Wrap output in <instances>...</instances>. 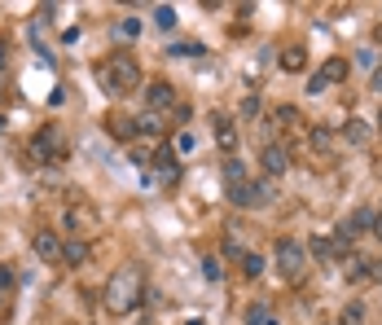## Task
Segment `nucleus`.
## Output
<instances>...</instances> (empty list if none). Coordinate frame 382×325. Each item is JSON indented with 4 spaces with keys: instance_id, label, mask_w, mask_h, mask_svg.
<instances>
[{
    "instance_id": "nucleus-29",
    "label": "nucleus",
    "mask_w": 382,
    "mask_h": 325,
    "mask_svg": "<svg viewBox=\"0 0 382 325\" xmlns=\"http://www.w3.org/2000/svg\"><path fill=\"white\" fill-rule=\"evenodd\" d=\"M325 88H329V84H325L321 75H312V79H308V92H325Z\"/></svg>"
},
{
    "instance_id": "nucleus-2",
    "label": "nucleus",
    "mask_w": 382,
    "mask_h": 325,
    "mask_svg": "<svg viewBox=\"0 0 382 325\" xmlns=\"http://www.w3.org/2000/svg\"><path fill=\"white\" fill-rule=\"evenodd\" d=\"M97 79H102L106 92L123 97L132 88H141V67H137V57H132V53H110L102 67H97Z\"/></svg>"
},
{
    "instance_id": "nucleus-17",
    "label": "nucleus",
    "mask_w": 382,
    "mask_h": 325,
    "mask_svg": "<svg viewBox=\"0 0 382 325\" xmlns=\"http://www.w3.org/2000/svg\"><path fill=\"white\" fill-rule=\"evenodd\" d=\"M281 67H286V71H303L308 67V53H303V48H286V53H281Z\"/></svg>"
},
{
    "instance_id": "nucleus-1",
    "label": "nucleus",
    "mask_w": 382,
    "mask_h": 325,
    "mask_svg": "<svg viewBox=\"0 0 382 325\" xmlns=\"http://www.w3.org/2000/svg\"><path fill=\"white\" fill-rule=\"evenodd\" d=\"M145 295V277H141V268L137 264H123V268H114L110 272V282H106V312L110 317H128L132 307L141 303Z\"/></svg>"
},
{
    "instance_id": "nucleus-23",
    "label": "nucleus",
    "mask_w": 382,
    "mask_h": 325,
    "mask_svg": "<svg viewBox=\"0 0 382 325\" xmlns=\"http://www.w3.org/2000/svg\"><path fill=\"white\" fill-rule=\"evenodd\" d=\"M246 325H273V321H268V307H264V303H255L251 312H246Z\"/></svg>"
},
{
    "instance_id": "nucleus-12",
    "label": "nucleus",
    "mask_w": 382,
    "mask_h": 325,
    "mask_svg": "<svg viewBox=\"0 0 382 325\" xmlns=\"http://www.w3.org/2000/svg\"><path fill=\"white\" fill-rule=\"evenodd\" d=\"M84 259H88V242H62V264L79 268Z\"/></svg>"
},
{
    "instance_id": "nucleus-8",
    "label": "nucleus",
    "mask_w": 382,
    "mask_h": 325,
    "mask_svg": "<svg viewBox=\"0 0 382 325\" xmlns=\"http://www.w3.org/2000/svg\"><path fill=\"white\" fill-rule=\"evenodd\" d=\"M66 229L71 233H93L97 229V211L93 207H71L66 211Z\"/></svg>"
},
{
    "instance_id": "nucleus-22",
    "label": "nucleus",
    "mask_w": 382,
    "mask_h": 325,
    "mask_svg": "<svg viewBox=\"0 0 382 325\" xmlns=\"http://www.w3.org/2000/svg\"><path fill=\"white\" fill-rule=\"evenodd\" d=\"M203 277H207V282H220V277H224V268H220V259H215V255L203 259Z\"/></svg>"
},
{
    "instance_id": "nucleus-34",
    "label": "nucleus",
    "mask_w": 382,
    "mask_h": 325,
    "mask_svg": "<svg viewBox=\"0 0 382 325\" xmlns=\"http://www.w3.org/2000/svg\"><path fill=\"white\" fill-rule=\"evenodd\" d=\"M185 325H203V321H198V317H193V321H185Z\"/></svg>"
},
{
    "instance_id": "nucleus-10",
    "label": "nucleus",
    "mask_w": 382,
    "mask_h": 325,
    "mask_svg": "<svg viewBox=\"0 0 382 325\" xmlns=\"http://www.w3.org/2000/svg\"><path fill=\"white\" fill-rule=\"evenodd\" d=\"M145 97H149V106H154V110H168V106H176V92H172V84H168V79H154V84L145 88Z\"/></svg>"
},
{
    "instance_id": "nucleus-15",
    "label": "nucleus",
    "mask_w": 382,
    "mask_h": 325,
    "mask_svg": "<svg viewBox=\"0 0 382 325\" xmlns=\"http://www.w3.org/2000/svg\"><path fill=\"white\" fill-rule=\"evenodd\" d=\"M343 272H347V277H352V282H364V277H369V259H360V255H347L343 259Z\"/></svg>"
},
{
    "instance_id": "nucleus-13",
    "label": "nucleus",
    "mask_w": 382,
    "mask_h": 325,
    "mask_svg": "<svg viewBox=\"0 0 382 325\" xmlns=\"http://www.w3.org/2000/svg\"><path fill=\"white\" fill-rule=\"evenodd\" d=\"M343 137L352 141V145H364V141H369V123H364V119H347L343 123Z\"/></svg>"
},
{
    "instance_id": "nucleus-24",
    "label": "nucleus",
    "mask_w": 382,
    "mask_h": 325,
    "mask_svg": "<svg viewBox=\"0 0 382 325\" xmlns=\"http://www.w3.org/2000/svg\"><path fill=\"white\" fill-rule=\"evenodd\" d=\"M119 36H123V40H137V36H141V18H123V22H119Z\"/></svg>"
},
{
    "instance_id": "nucleus-3",
    "label": "nucleus",
    "mask_w": 382,
    "mask_h": 325,
    "mask_svg": "<svg viewBox=\"0 0 382 325\" xmlns=\"http://www.w3.org/2000/svg\"><path fill=\"white\" fill-rule=\"evenodd\" d=\"M27 154L36 158V162H62V158H71V145H66V137H62V127H57V123H44L40 132L31 137Z\"/></svg>"
},
{
    "instance_id": "nucleus-16",
    "label": "nucleus",
    "mask_w": 382,
    "mask_h": 325,
    "mask_svg": "<svg viewBox=\"0 0 382 325\" xmlns=\"http://www.w3.org/2000/svg\"><path fill=\"white\" fill-rule=\"evenodd\" d=\"M211 123H215V137H220V145H224V150H233V141H238V132H233V123H228L224 115H215Z\"/></svg>"
},
{
    "instance_id": "nucleus-20",
    "label": "nucleus",
    "mask_w": 382,
    "mask_h": 325,
    "mask_svg": "<svg viewBox=\"0 0 382 325\" xmlns=\"http://www.w3.org/2000/svg\"><path fill=\"white\" fill-rule=\"evenodd\" d=\"M176 18H180V13H176L172 5H158V9H154V22H158L163 31H172V27H176Z\"/></svg>"
},
{
    "instance_id": "nucleus-6",
    "label": "nucleus",
    "mask_w": 382,
    "mask_h": 325,
    "mask_svg": "<svg viewBox=\"0 0 382 325\" xmlns=\"http://www.w3.org/2000/svg\"><path fill=\"white\" fill-rule=\"evenodd\" d=\"M31 251H36L40 264H62V237H57V233H48V229H40V233H36Z\"/></svg>"
},
{
    "instance_id": "nucleus-11",
    "label": "nucleus",
    "mask_w": 382,
    "mask_h": 325,
    "mask_svg": "<svg viewBox=\"0 0 382 325\" xmlns=\"http://www.w3.org/2000/svg\"><path fill=\"white\" fill-rule=\"evenodd\" d=\"M317 75L325 79V84H343V79H347V75H352V67H347V62H343V57H329V62H325V67H321Z\"/></svg>"
},
{
    "instance_id": "nucleus-31",
    "label": "nucleus",
    "mask_w": 382,
    "mask_h": 325,
    "mask_svg": "<svg viewBox=\"0 0 382 325\" xmlns=\"http://www.w3.org/2000/svg\"><path fill=\"white\" fill-rule=\"evenodd\" d=\"M369 88H374V92H382V67L374 71V84H369Z\"/></svg>"
},
{
    "instance_id": "nucleus-35",
    "label": "nucleus",
    "mask_w": 382,
    "mask_h": 325,
    "mask_svg": "<svg viewBox=\"0 0 382 325\" xmlns=\"http://www.w3.org/2000/svg\"><path fill=\"white\" fill-rule=\"evenodd\" d=\"M378 127H382V119H378Z\"/></svg>"
},
{
    "instance_id": "nucleus-30",
    "label": "nucleus",
    "mask_w": 382,
    "mask_h": 325,
    "mask_svg": "<svg viewBox=\"0 0 382 325\" xmlns=\"http://www.w3.org/2000/svg\"><path fill=\"white\" fill-rule=\"evenodd\" d=\"M369 282H382V259H369Z\"/></svg>"
},
{
    "instance_id": "nucleus-25",
    "label": "nucleus",
    "mask_w": 382,
    "mask_h": 325,
    "mask_svg": "<svg viewBox=\"0 0 382 325\" xmlns=\"http://www.w3.org/2000/svg\"><path fill=\"white\" fill-rule=\"evenodd\" d=\"M356 62H360V67H378V48H360Z\"/></svg>"
},
{
    "instance_id": "nucleus-21",
    "label": "nucleus",
    "mask_w": 382,
    "mask_h": 325,
    "mask_svg": "<svg viewBox=\"0 0 382 325\" xmlns=\"http://www.w3.org/2000/svg\"><path fill=\"white\" fill-rule=\"evenodd\" d=\"M360 321H364V303H347L339 317V325H360Z\"/></svg>"
},
{
    "instance_id": "nucleus-14",
    "label": "nucleus",
    "mask_w": 382,
    "mask_h": 325,
    "mask_svg": "<svg viewBox=\"0 0 382 325\" xmlns=\"http://www.w3.org/2000/svg\"><path fill=\"white\" fill-rule=\"evenodd\" d=\"M246 181H251V176H246V167H242L238 158H228V162H224V185L238 189V185H246Z\"/></svg>"
},
{
    "instance_id": "nucleus-5",
    "label": "nucleus",
    "mask_w": 382,
    "mask_h": 325,
    "mask_svg": "<svg viewBox=\"0 0 382 325\" xmlns=\"http://www.w3.org/2000/svg\"><path fill=\"white\" fill-rule=\"evenodd\" d=\"M228 198H233L238 207H246V211H259V207L273 202V185L268 181H246L238 189H228Z\"/></svg>"
},
{
    "instance_id": "nucleus-9",
    "label": "nucleus",
    "mask_w": 382,
    "mask_h": 325,
    "mask_svg": "<svg viewBox=\"0 0 382 325\" xmlns=\"http://www.w3.org/2000/svg\"><path fill=\"white\" fill-rule=\"evenodd\" d=\"M264 172H268V176L290 172V150H286V145H264Z\"/></svg>"
},
{
    "instance_id": "nucleus-28",
    "label": "nucleus",
    "mask_w": 382,
    "mask_h": 325,
    "mask_svg": "<svg viewBox=\"0 0 382 325\" xmlns=\"http://www.w3.org/2000/svg\"><path fill=\"white\" fill-rule=\"evenodd\" d=\"M9 286H13V272L0 264V299H5V290H9Z\"/></svg>"
},
{
    "instance_id": "nucleus-33",
    "label": "nucleus",
    "mask_w": 382,
    "mask_h": 325,
    "mask_svg": "<svg viewBox=\"0 0 382 325\" xmlns=\"http://www.w3.org/2000/svg\"><path fill=\"white\" fill-rule=\"evenodd\" d=\"M369 229H374V233L382 237V216H374V224H369Z\"/></svg>"
},
{
    "instance_id": "nucleus-4",
    "label": "nucleus",
    "mask_w": 382,
    "mask_h": 325,
    "mask_svg": "<svg viewBox=\"0 0 382 325\" xmlns=\"http://www.w3.org/2000/svg\"><path fill=\"white\" fill-rule=\"evenodd\" d=\"M277 272L286 282H299L308 272V251L299 247V242H290V237H281L277 242Z\"/></svg>"
},
{
    "instance_id": "nucleus-32",
    "label": "nucleus",
    "mask_w": 382,
    "mask_h": 325,
    "mask_svg": "<svg viewBox=\"0 0 382 325\" xmlns=\"http://www.w3.org/2000/svg\"><path fill=\"white\" fill-rule=\"evenodd\" d=\"M5 62H9V48H5V40H0V71H5Z\"/></svg>"
},
{
    "instance_id": "nucleus-7",
    "label": "nucleus",
    "mask_w": 382,
    "mask_h": 325,
    "mask_svg": "<svg viewBox=\"0 0 382 325\" xmlns=\"http://www.w3.org/2000/svg\"><path fill=\"white\" fill-rule=\"evenodd\" d=\"M369 224H374V211H352V216H347L343 224H339V242H352V237H360L364 229H369Z\"/></svg>"
},
{
    "instance_id": "nucleus-19",
    "label": "nucleus",
    "mask_w": 382,
    "mask_h": 325,
    "mask_svg": "<svg viewBox=\"0 0 382 325\" xmlns=\"http://www.w3.org/2000/svg\"><path fill=\"white\" fill-rule=\"evenodd\" d=\"M168 53H172V57H203L207 48H203V44H193V40H185V44H172Z\"/></svg>"
},
{
    "instance_id": "nucleus-18",
    "label": "nucleus",
    "mask_w": 382,
    "mask_h": 325,
    "mask_svg": "<svg viewBox=\"0 0 382 325\" xmlns=\"http://www.w3.org/2000/svg\"><path fill=\"white\" fill-rule=\"evenodd\" d=\"M242 272H246V277H259V272H264V255L242 251Z\"/></svg>"
},
{
    "instance_id": "nucleus-27",
    "label": "nucleus",
    "mask_w": 382,
    "mask_h": 325,
    "mask_svg": "<svg viewBox=\"0 0 382 325\" xmlns=\"http://www.w3.org/2000/svg\"><path fill=\"white\" fill-rule=\"evenodd\" d=\"M114 123V137H132V119H110Z\"/></svg>"
},
{
    "instance_id": "nucleus-26",
    "label": "nucleus",
    "mask_w": 382,
    "mask_h": 325,
    "mask_svg": "<svg viewBox=\"0 0 382 325\" xmlns=\"http://www.w3.org/2000/svg\"><path fill=\"white\" fill-rule=\"evenodd\" d=\"M176 150L189 154V150H193V132H180V137H176Z\"/></svg>"
}]
</instances>
